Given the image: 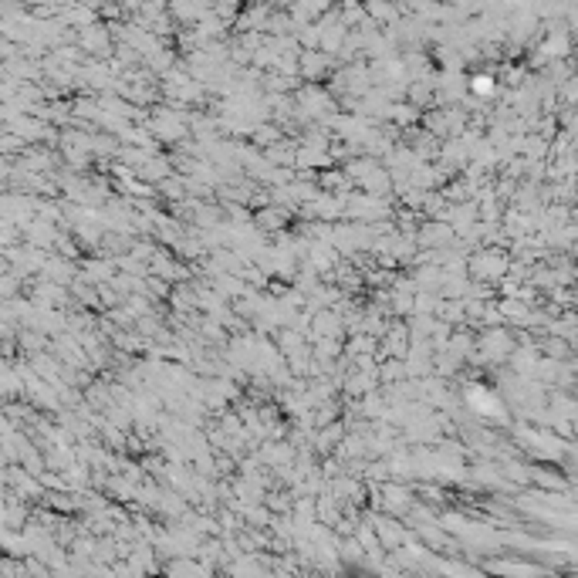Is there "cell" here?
Masks as SVG:
<instances>
[{"label":"cell","mask_w":578,"mask_h":578,"mask_svg":"<svg viewBox=\"0 0 578 578\" xmlns=\"http://www.w3.org/2000/svg\"><path fill=\"white\" fill-rule=\"evenodd\" d=\"M366 521L375 528V535H379V541L386 544V551H396V548H403V544L410 541L406 524H399V521H392V518H386V514L369 511V514H366Z\"/></svg>","instance_id":"obj_1"},{"label":"cell","mask_w":578,"mask_h":578,"mask_svg":"<svg viewBox=\"0 0 578 578\" xmlns=\"http://www.w3.org/2000/svg\"><path fill=\"white\" fill-rule=\"evenodd\" d=\"M61 241V230L54 227V220H44V216H34L27 227H24V244H34L41 250H54Z\"/></svg>","instance_id":"obj_2"},{"label":"cell","mask_w":578,"mask_h":578,"mask_svg":"<svg viewBox=\"0 0 578 578\" xmlns=\"http://www.w3.org/2000/svg\"><path fill=\"white\" fill-rule=\"evenodd\" d=\"M149 132L163 142H176L186 135V119L173 115V112H156V119H149Z\"/></svg>","instance_id":"obj_3"},{"label":"cell","mask_w":578,"mask_h":578,"mask_svg":"<svg viewBox=\"0 0 578 578\" xmlns=\"http://www.w3.org/2000/svg\"><path fill=\"white\" fill-rule=\"evenodd\" d=\"M41 278H47V281H58V285H71V281L78 278V271H75V264H71V257H68V254H54V257L47 254Z\"/></svg>","instance_id":"obj_4"},{"label":"cell","mask_w":578,"mask_h":578,"mask_svg":"<svg viewBox=\"0 0 578 578\" xmlns=\"http://www.w3.org/2000/svg\"><path fill=\"white\" fill-rule=\"evenodd\" d=\"M450 237H454V223H447V220H430L416 230L419 247H443Z\"/></svg>","instance_id":"obj_5"},{"label":"cell","mask_w":578,"mask_h":578,"mask_svg":"<svg viewBox=\"0 0 578 578\" xmlns=\"http://www.w3.org/2000/svg\"><path fill=\"white\" fill-rule=\"evenodd\" d=\"M288 220H291V213L281 207H267L254 216V223H257L260 230H271V234H281V230L288 227Z\"/></svg>","instance_id":"obj_6"},{"label":"cell","mask_w":578,"mask_h":578,"mask_svg":"<svg viewBox=\"0 0 578 578\" xmlns=\"http://www.w3.org/2000/svg\"><path fill=\"white\" fill-rule=\"evenodd\" d=\"M135 176H139V179H146V183H163V179L173 176V163L163 159V156H149V163L142 166Z\"/></svg>","instance_id":"obj_7"},{"label":"cell","mask_w":578,"mask_h":578,"mask_svg":"<svg viewBox=\"0 0 578 578\" xmlns=\"http://www.w3.org/2000/svg\"><path fill=\"white\" fill-rule=\"evenodd\" d=\"M389 119L396 125H413L419 119V112H416V105H392L389 109Z\"/></svg>","instance_id":"obj_8"},{"label":"cell","mask_w":578,"mask_h":578,"mask_svg":"<svg viewBox=\"0 0 578 578\" xmlns=\"http://www.w3.org/2000/svg\"><path fill=\"white\" fill-rule=\"evenodd\" d=\"M504 264L497 260L494 254H480V257H474V274H497Z\"/></svg>","instance_id":"obj_9"},{"label":"cell","mask_w":578,"mask_h":578,"mask_svg":"<svg viewBox=\"0 0 578 578\" xmlns=\"http://www.w3.org/2000/svg\"><path fill=\"white\" fill-rule=\"evenodd\" d=\"M325 68H329V65H325ZM325 68H322V54H304V68H301V71H304L308 78H322Z\"/></svg>","instance_id":"obj_10"},{"label":"cell","mask_w":578,"mask_h":578,"mask_svg":"<svg viewBox=\"0 0 578 578\" xmlns=\"http://www.w3.org/2000/svg\"><path fill=\"white\" fill-rule=\"evenodd\" d=\"M470 88H474V95L487 98V95H494V78H484V75H477V78L470 82Z\"/></svg>","instance_id":"obj_11"},{"label":"cell","mask_w":578,"mask_h":578,"mask_svg":"<svg viewBox=\"0 0 578 578\" xmlns=\"http://www.w3.org/2000/svg\"><path fill=\"white\" fill-rule=\"evenodd\" d=\"M369 7H372V10H369L372 17H382V21H386V17H392V14H389V3H386V0H372Z\"/></svg>","instance_id":"obj_12"}]
</instances>
